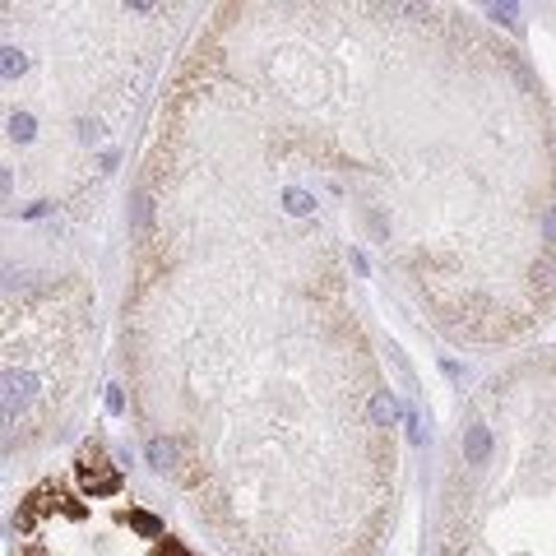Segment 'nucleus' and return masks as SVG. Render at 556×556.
Here are the masks:
<instances>
[{"label":"nucleus","instance_id":"423d86ee","mask_svg":"<svg viewBox=\"0 0 556 556\" xmlns=\"http://www.w3.org/2000/svg\"><path fill=\"white\" fill-rule=\"evenodd\" d=\"M163 556H186V551H181L177 542H168V547H163Z\"/></svg>","mask_w":556,"mask_h":556},{"label":"nucleus","instance_id":"39448f33","mask_svg":"<svg viewBox=\"0 0 556 556\" xmlns=\"http://www.w3.org/2000/svg\"><path fill=\"white\" fill-rule=\"evenodd\" d=\"M19 70H24V56H19V52L10 47V52H5V79H14Z\"/></svg>","mask_w":556,"mask_h":556},{"label":"nucleus","instance_id":"7ed1b4c3","mask_svg":"<svg viewBox=\"0 0 556 556\" xmlns=\"http://www.w3.org/2000/svg\"><path fill=\"white\" fill-rule=\"evenodd\" d=\"M371 413H376V427H389V422H394V399H389V394H385V389L376 394V404H371Z\"/></svg>","mask_w":556,"mask_h":556},{"label":"nucleus","instance_id":"20e7f679","mask_svg":"<svg viewBox=\"0 0 556 556\" xmlns=\"http://www.w3.org/2000/svg\"><path fill=\"white\" fill-rule=\"evenodd\" d=\"M130 520H135V524H139L144 533H163V524H158V520H153V514H144V510H135V514H130Z\"/></svg>","mask_w":556,"mask_h":556},{"label":"nucleus","instance_id":"f03ea898","mask_svg":"<svg viewBox=\"0 0 556 556\" xmlns=\"http://www.w3.org/2000/svg\"><path fill=\"white\" fill-rule=\"evenodd\" d=\"M149 459H153V468H177V446L158 436V441H149Z\"/></svg>","mask_w":556,"mask_h":556},{"label":"nucleus","instance_id":"f257e3e1","mask_svg":"<svg viewBox=\"0 0 556 556\" xmlns=\"http://www.w3.org/2000/svg\"><path fill=\"white\" fill-rule=\"evenodd\" d=\"M79 468H84V483H89L93 492H102V496H111L116 487H121V478L111 473V464H102V450H98V446H89L84 455H79Z\"/></svg>","mask_w":556,"mask_h":556}]
</instances>
